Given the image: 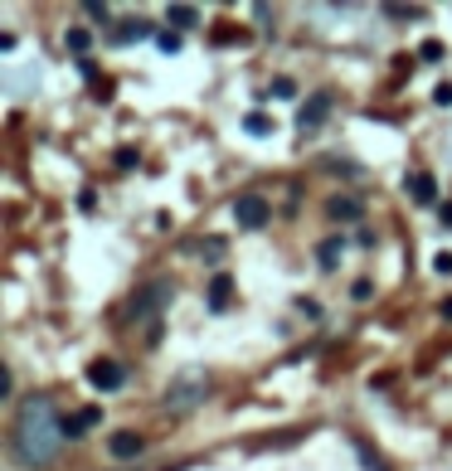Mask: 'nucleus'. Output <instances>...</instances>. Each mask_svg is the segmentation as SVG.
<instances>
[{
    "mask_svg": "<svg viewBox=\"0 0 452 471\" xmlns=\"http://www.w3.org/2000/svg\"><path fill=\"white\" fill-rule=\"evenodd\" d=\"M209 398V379L200 369H186V375H176V384L166 389V408L171 413H195Z\"/></svg>",
    "mask_w": 452,
    "mask_h": 471,
    "instance_id": "f03ea898",
    "label": "nucleus"
},
{
    "mask_svg": "<svg viewBox=\"0 0 452 471\" xmlns=\"http://www.w3.org/2000/svg\"><path fill=\"white\" fill-rule=\"evenodd\" d=\"M112 161H117V165H122V170H132V165H136V161H141V151H136V146H122V151H117V155H112Z\"/></svg>",
    "mask_w": 452,
    "mask_h": 471,
    "instance_id": "5701e85b",
    "label": "nucleus"
},
{
    "mask_svg": "<svg viewBox=\"0 0 452 471\" xmlns=\"http://www.w3.org/2000/svg\"><path fill=\"white\" fill-rule=\"evenodd\" d=\"M437 311H443V321H452V296H443V306H437Z\"/></svg>",
    "mask_w": 452,
    "mask_h": 471,
    "instance_id": "c756f323",
    "label": "nucleus"
},
{
    "mask_svg": "<svg viewBox=\"0 0 452 471\" xmlns=\"http://www.w3.org/2000/svg\"><path fill=\"white\" fill-rule=\"evenodd\" d=\"M107 452L117 456V462H136V456L146 452V437L132 433V427H117V433L107 437Z\"/></svg>",
    "mask_w": 452,
    "mask_h": 471,
    "instance_id": "0eeeda50",
    "label": "nucleus"
},
{
    "mask_svg": "<svg viewBox=\"0 0 452 471\" xmlns=\"http://www.w3.org/2000/svg\"><path fill=\"white\" fill-rule=\"evenodd\" d=\"M97 423H103V408H97V404H83L78 413H68V418H64V437H83Z\"/></svg>",
    "mask_w": 452,
    "mask_h": 471,
    "instance_id": "1a4fd4ad",
    "label": "nucleus"
},
{
    "mask_svg": "<svg viewBox=\"0 0 452 471\" xmlns=\"http://www.w3.org/2000/svg\"><path fill=\"white\" fill-rule=\"evenodd\" d=\"M273 97H296V83L282 74V78H273Z\"/></svg>",
    "mask_w": 452,
    "mask_h": 471,
    "instance_id": "b1692460",
    "label": "nucleus"
},
{
    "mask_svg": "<svg viewBox=\"0 0 452 471\" xmlns=\"http://www.w3.org/2000/svg\"><path fill=\"white\" fill-rule=\"evenodd\" d=\"M229 296H234V273H215V282H209V311L224 316V311H229Z\"/></svg>",
    "mask_w": 452,
    "mask_h": 471,
    "instance_id": "9b49d317",
    "label": "nucleus"
},
{
    "mask_svg": "<svg viewBox=\"0 0 452 471\" xmlns=\"http://www.w3.org/2000/svg\"><path fill=\"white\" fill-rule=\"evenodd\" d=\"M156 49H161V54H180V35H176V30H161V35H156Z\"/></svg>",
    "mask_w": 452,
    "mask_h": 471,
    "instance_id": "4be33fe9",
    "label": "nucleus"
},
{
    "mask_svg": "<svg viewBox=\"0 0 452 471\" xmlns=\"http://www.w3.org/2000/svg\"><path fill=\"white\" fill-rule=\"evenodd\" d=\"M350 302H375V282H370V277H360L356 287H350Z\"/></svg>",
    "mask_w": 452,
    "mask_h": 471,
    "instance_id": "412c9836",
    "label": "nucleus"
},
{
    "mask_svg": "<svg viewBox=\"0 0 452 471\" xmlns=\"http://www.w3.org/2000/svg\"><path fill=\"white\" fill-rule=\"evenodd\" d=\"M296 311H302V316H312V321L321 316V306L312 302V296H296Z\"/></svg>",
    "mask_w": 452,
    "mask_h": 471,
    "instance_id": "a878e982",
    "label": "nucleus"
},
{
    "mask_svg": "<svg viewBox=\"0 0 452 471\" xmlns=\"http://www.w3.org/2000/svg\"><path fill=\"white\" fill-rule=\"evenodd\" d=\"M408 199H414V205H437V175L433 170H414V175H408Z\"/></svg>",
    "mask_w": 452,
    "mask_h": 471,
    "instance_id": "6e6552de",
    "label": "nucleus"
},
{
    "mask_svg": "<svg viewBox=\"0 0 452 471\" xmlns=\"http://www.w3.org/2000/svg\"><path fill=\"white\" fill-rule=\"evenodd\" d=\"M433 103L437 107H452V83H437V88H433Z\"/></svg>",
    "mask_w": 452,
    "mask_h": 471,
    "instance_id": "393cba45",
    "label": "nucleus"
},
{
    "mask_svg": "<svg viewBox=\"0 0 452 471\" xmlns=\"http://www.w3.org/2000/svg\"><path fill=\"white\" fill-rule=\"evenodd\" d=\"M244 132H248V136H273L277 122L267 117V112H244Z\"/></svg>",
    "mask_w": 452,
    "mask_h": 471,
    "instance_id": "dca6fc26",
    "label": "nucleus"
},
{
    "mask_svg": "<svg viewBox=\"0 0 452 471\" xmlns=\"http://www.w3.org/2000/svg\"><path fill=\"white\" fill-rule=\"evenodd\" d=\"M437 219H443V228H452V199H443V205H437Z\"/></svg>",
    "mask_w": 452,
    "mask_h": 471,
    "instance_id": "c85d7f7f",
    "label": "nucleus"
},
{
    "mask_svg": "<svg viewBox=\"0 0 452 471\" xmlns=\"http://www.w3.org/2000/svg\"><path fill=\"white\" fill-rule=\"evenodd\" d=\"M64 45H68V54H74V59H88V49H93V30L74 25V30L64 35Z\"/></svg>",
    "mask_w": 452,
    "mask_h": 471,
    "instance_id": "4468645a",
    "label": "nucleus"
},
{
    "mask_svg": "<svg viewBox=\"0 0 452 471\" xmlns=\"http://www.w3.org/2000/svg\"><path fill=\"white\" fill-rule=\"evenodd\" d=\"M443 54H447V49L437 45V39H423V45H418V59H423V64H437Z\"/></svg>",
    "mask_w": 452,
    "mask_h": 471,
    "instance_id": "6ab92c4d",
    "label": "nucleus"
},
{
    "mask_svg": "<svg viewBox=\"0 0 452 471\" xmlns=\"http://www.w3.org/2000/svg\"><path fill=\"white\" fill-rule=\"evenodd\" d=\"M326 214H331L336 224H356V219H365V205H360L356 195H331L326 199Z\"/></svg>",
    "mask_w": 452,
    "mask_h": 471,
    "instance_id": "9d476101",
    "label": "nucleus"
},
{
    "mask_svg": "<svg viewBox=\"0 0 452 471\" xmlns=\"http://www.w3.org/2000/svg\"><path fill=\"white\" fill-rule=\"evenodd\" d=\"M166 302H171V287H166V282H146V287L132 292V302H126L117 316L122 321H136V316H146V311H161Z\"/></svg>",
    "mask_w": 452,
    "mask_h": 471,
    "instance_id": "20e7f679",
    "label": "nucleus"
},
{
    "mask_svg": "<svg viewBox=\"0 0 452 471\" xmlns=\"http://www.w3.org/2000/svg\"><path fill=\"white\" fill-rule=\"evenodd\" d=\"M244 30H215V35H209V45H215V49H224V45H244Z\"/></svg>",
    "mask_w": 452,
    "mask_h": 471,
    "instance_id": "a211bd4d",
    "label": "nucleus"
},
{
    "mask_svg": "<svg viewBox=\"0 0 452 471\" xmlns=\"http://www.w3.org/2000/svg\"><path fill=\"white\" fill-rule=\"evenodd\" d=\"M341 253H346V238H326V244L316 248V263H321V267H326V273H331V267L341 263Z\"/></svg>",
    "mask_w": 452,
    "mask_h": 471,
    "instance_id": "f3484780",
    "label": "nucleus"
},
{
    "mask_svg": "<svg viewBox=\"0 0 452 471\" xmlns=\"http://www.w3.org/2000/svg\"><path fill=\"white\" fill-rule=\"evenodd\" d=\"M385 15L389 20H423V10L418 5H385Z\"/></svg>",
    "mask_w": 452,
    "mask_h": 471,
    "instance_id": "aec40b11",
    "label": "nucleus"
},
{
    "mask_svg": "<svg viewBox=\"0 0 452 471\" xmlns=\"http://www.w3.org/2000/svg\"><path fill=\"white\" fill-rule=\"evenodd\" d=\"M166 25H171L176 35L195 30V25H200V10H195V5H166Z\"/></svg>",
    "mask_w": 452,
    "mask_h": 471,
    "instance_id": "ddd939ff",
    "label": "nucleus"
},
{
    "mask_svg": "<svg viewBox=\"0 0 452 471\" xmlns=\"http://www.w3.org/2000/svg\"><path fill=\"white\" fill-rule=\"evenodd\" d=\"M59 442H64V418L49 408V398L30 394L25 404L15 408V427H10V447L25 466H45L59 456Z\"/></svg>",
    "mask_w": 452,
    "mask_h": 471,
    "instance_id": "f257e3e1",
    "label": "nucleus"
},
{
    "mask_svg": "<svg viewBox=\"0 0 452 471\" xmlns=\"http://www.w3.org/2000/svg\"><path fill=\"white\" fill-rule=\"evenodd\" d=\"M433 273H443V277H452V253H437V258H433Z\"/></svg>",
    "mask_w": 452,
    "mask_h": 471,
    "instance_id": "bb28decb",
    "label": "nucleus"
},
{
    "mask_svg": "<svg viewBox=\"0 0 452 471\" xmlns=\"http://www.w3.org/2000/svg\"><path fill=\"white\" fill-rule=\"evenodd\" d=\"M146 35H156L146 20H122V30L112 35V39H117V45H136V39H146Z\"/></svg>",
    "mask_w": 452,
    "mask_h": 471,
    "instance_id": "2eb2a0df",
    "label": "nucleus"
},
{
    "mask_svg": "<svg viewBox=\"0 0 452 471\" xmlns=\"http://www.w3.org/2000/svg\"><path fill=\"white\" fill-rule=\"evenodd\" d=\"M88 384H93L97 394H117L122 384H126V369H122L117 360H107V355H103V360H93V365H88Z\"/></svg>",
    "mask_w": 452,
    "mask_h": 471,
    "instance_id": "39448f33",
    "label": "nucleus"
},
{
    "mask_svg": "<svg viewBox=\"0 0 452 471\" xmlns=\"http://www.w3.org/2000/svg\"><path fill=\"white\" fill-rule=\"evenodd\" d=\"M326 112H331V93H312L302 107H296V132L302 136H312L321 122H326Z\"/></svg>",
    "mask_w": 452,
    "mask_h": 471,
    "instance_id": "423d86ee",
    "label": "nucleus"
},
{
    "mask_svg": "<svg viewBox=\"0 0 452 471\" xmlns=\"http://www.w3.org/2000/svg\"><path fill=\"white\" fill-rule=\"evenodd\" d=\"M234 219H238V228L258 234V228H267V219H273V205H267L263 195L244 190V195H234Z\"/></svg>",
    "mask_w": 452,
    "mask_h": 471,
    "instance_id": "7ed1b4c3",
    "label": "nucleus"
},
{
    "mask_svg": "<svg viewBox=\"0 0 452 471\" xmlns=\"http://www.w3.org/2000/svg\"><path fill=\"white\" fill-rule=\"evenodd\" d=\"M350 447H356V456H360V466H365V471H389V462L379 456V447H375V442H365V437H350Z\"/></svg>",
    "mask_w": 452,
    "mask_h": 471,
    "instance_id": "f8f14e48",
    "label": "nucleus"
},
{
    "mask_svg": "<svg viewBox=\"0 0 452 471\" xmlns=\"http://www.w3.org/2000/svg\"><path fill=\"white\" fill-rule=\"evenodd\" d=\"M83 15H93V20H107V5H97V0H88V5H83Z\"/></svg>",
    "mask_w": 452,
    "mask_h": 471,
    "instance_id": "cd10ccee",
    "label": "nucleus"
}]
</instances>
